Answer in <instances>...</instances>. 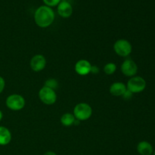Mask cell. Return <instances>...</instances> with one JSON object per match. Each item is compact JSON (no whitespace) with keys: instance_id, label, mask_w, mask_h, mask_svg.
I'll use <instances>...</instances> for the list:
<instances>
[{"instance_id":"3","label":"cell","mask_w":155,"mask_h":155,"mask_svg":"<svg viewBox=\"0 0 155 155\" xmlns=\"http://www.w3.org/2000/svg\"><path fill=\"white\" fill-rule=\"evenodd\" d=\"M146 81L145 79L139 76L130 77L127 83V89L133 94L142 92L146 88Z\"/></svg>"},{"instance_id":"10","label":"cell","mask_w":155,"mask_h":155,"mask_svg":"<svg viewBox=\"0 0 155 155\" xmlns=\"http://www.w3.org/2000/svg\"><path fill=\"white\" fill-rule=\"evenodd\" d=\"M57 12L59 16L63 18H68L73 14V6L70 2L61 1L57 5Z\"/></svg>"},{"instance_id":"9","label":"cell","mask_w":155,"mask_h":155,"mask_svg":"<svg viewBox=\"0 0 155 155\" xmlns=\"http://www.w3.org/2000/svg\"><path fill=\"white\" fill-rule=\"evenodd\" d=\"M91 67L92 64L89 61L86 59H81L76 63L74 70L76 73L80 76H86L90 74Z\"/></svg>"},{"instance_id":"15","label":"cell","mask_w":155,"mask_h":155,"mask_svg":"<svg viewBox=\"0 0 155 155\" xmlns=\"http://www.w3.org/2000/svg\"><path fill=\"white\" fill-rule=\"evenodd\" d=\"M104 74L107 75H112L114 74L117 71V65L116 64L112 63V62H109V63L106 64L104 67Z\"/></svg>"},{"instance_id":"22","label":"cell","mask_w":155,"mask_h":155,"mask_svg":"<svg viewBox=\"0 0 155 155\" xmlns=\"http://www.w3.org/2000/svg\"><path fill=\"white\" fill-rule=\"evenodd\" d=\"M2 118H3V114H2V110H0V121H1L2 120Z\"/></svg>"},{"instance_id":"6","label":"cell","mask_w":155,"mask_h":155,"mask_svg":"<svg viewBox=\"0 0 155 155\" xmlns=\"http://www.w3.org/2000/svg\"><path fill=\"white\" fill-rule=\"evenodd\" d=\"M39 98L43 104L46 105L54 104L57 101V94L53 89L43 86L39 91Z\"/></svg>"},{"instance_id":"11","label":"cell","mask_w":155,"mask_h":155,"mask_svg":"<svg viewBox=\"0 0 155 155\" xmlns=\"http://www.w3.org/2000/svg\"><path fill=\"white\" fill-rule=\"evenodd\" d=\"M109 91H110V93L114 96H123L124 92L127 91V86L125 83L122 82H115L110 85Z\"/></svg>"},{"instance_id":"2","label":"cell","mask_w":155,"mask_h":155,"mask_svg":"<svg viewBox=\"0 0 155 155\" xmlns=\"http://www.w3.org/2000/svg\"><path fill=\"white\" fill-rule=\"evenodd\" d=\"M73 114L74 115L76 119L80 121L87 120L92 117V108L87 103H79L74 107Z\"/></svg>"},{"instance_id":"17","label":"cell","mask_w":155,"mask_h":155,"mask_svg":"<svg viewBox=\"0 0 155 155\" xmlns=\"http://www.w3.org/2000/svg\"><path fill=\"white\" fill-rule=\"evenodd\" d=\"M61 0H42V2H44L45 5L48 6L50 8L55 7L57 6L59 3L61 2Z\"/></svg>"},{"instance_id":"1","label":"cell","mask_w":155,"mask_h":155,"mask_svg":"<svg viewBox=\"0 0 155 155\" xmlns=\"http://www.w3.org/2000/svg\"><path fill=\"white\" fill-rule=\"evenodd\" d=\"M55 14L51 8L46 5H41L36 8L34 13V21L38 27L46 28L53 24Z\"/></svg>"},{"instance_id":"16","label":"cell","mask_w":155,"mask_h":155,"mask_svg":"<svg viewBox=\"0 0 155 155\" xmlns=\"http://www.w3.org/2000/svg\"><path fill=\"white\" fill-rule=\"evenodd\" d=\"M44 86L55 91V89H57L58 87V82L57 80L54 78L48 79L47 80H45Z\"/></svg>"},{"instance_id":"5","label":"cell","mask_w":155,"mask_h":155,"mask_svg":"<svg viewBox=\"0 0 155 155\" xmlns=\"http://www.w3.org/2000/svg\"><path fill=\"white\" fill-rule=\"evenodd\" d=\"M114 50L117 55L120 57H128L133 51V46L128 40L120 39L117 40L114 44Z\"/></svg>"},{"instance_id":"8","label":"cell","mask_w":155,"mask_h":155,"mask_svg":"<svg viewBox=\"0 0 155 155\" xmlns=\"http://www.w3.org/2000/svg\"><path fill=\"white\" fill-rule=\"evenodd\" d=\"M46 64L47 61L45 56L40 54L33 56L30 62V68L34 72H40L43 71L46 66Z\"/></svg>"},{"instance_id":"23","label":"cell","mask_w":155,"mask_h":155,"mask_svg":"<svg viewBox=\"0 0 155 155\" xmlns=\"http://www.w3.org/2000/svg\"><path fill=\"white\" fill-rule=\"evenodd\" d=\"M152 155H155V151H154V152H153V154H152Z\"/></svg>"},{"instance_id":"21","label":"cell","mask_w":155,"mask_h":155,"mask_svg":"<svg viewBox=\"0 0 155 155\" xmlns=\"http://www.w3.org/2000/svg\"><path fill=\"white\" fill-rule=\"evenodd\" d=\"M44 155H57L56 154L55 152H54V151H47V152H45Z\"/></svg>"},{"instance_id":"14","label":"cell","mask_w":155,"mask_h":155,"mask_svg":"<svg viewBox=\"0 0 155 155\" xmlns=\"http://www.w3.org/2000/svg\"><path fill=\"white\" fill-rule=\"evenodd\" d=\"M75 120L76 118L73 114L65 113L61 117V123L64 127H71V126H74Z\"/></svg>"},{"instance_id":"12","label":"cell","mask_w":155,"mask_h":155,"mask_svg":"<svg viewBox=\"0 0 155 155\" xmlns=\"http://www.w3.org/2000/svg\"><path fill=\"white\" fill-rule=\"evenodd\" d=\"M137 151L140 155H152L154 148L150 142L142 141L137 145Z\"/></svg>"},{"instance_id":"19","label":"cell","mask_w":155,"mask_h":155,"mask_svg":"<svg viewBox=\"0 0 155 155\" xmlns=\"http://www.w3.org/2000/svg\"><path fill=\"white\" fill-rule=\"evenodd\" d=\"M5 87V81L4 78L0 76V94L4 91Z\"/></svg>"},{"instance_id":"7","label":"cell","mask_w":155,"mask_h":155,"mask_svg":"<svg viewBox=\"0 0 155 155\" xmlns=\"http://www.w3.org/2000/svg\"><path fill=\"white\" fill-rule=\"evenodd\" d=\"M122 74L128 77H133L136 75L138 72V65L136 62L130 58L124 61L120 67Z\"/></svg>"},{"instance_id":"13","label":"cell","mask_w":155,"mask_h":155,"mask_svg":"<svg viewBox=\"0 0 155 155\" xmlns=\"http://www.w3.org/2000/svg\"><path fill=\"white\" fill-rule=\"evenodd\" d=\"M12 141V133L8 128L0 127V145L5 146L8 145Z\"/></svg>"},{"instance_id":"18","label":"cell","mask_w":155,"mask_h":155,"mask_svg":"<svg viewBox=\"0 0 155 155\" xmlns=\"http://www.w3.org/2000/svg\"><path fill=\"white\" fill-rule=\"evenodd\" d=\"M133 94L131 92H130L129 90H127V91H126L125 92H124V94L123 95V98L125 100H129V99H131L132 97H133Z\"/></svg>"},{"instance_id":"20","label":"cell","mask_w":155,"mask_h":155,"mask_svg":"<svg viewBox=\"0 0 155 155\" xmlns=\"http://www.w3.org/2000/svg\"><path fill=\"white\" fill-rule=\"evenodd\" d=\"M100 69L98 66L96 65H92L91 67V71H90V74H98L99 73Z\"/></svg>"},{"instance_id":"4","label":"cell","mask_w":155,"mask_h":155,"mask_svg":"<svg viewBox=\"0 0 155 155\" xmlns=\"http://www.w3.org/2000/svg\"><path fill=\"white\" fill-rule=\"evenodd\" d=\"M5 104L7 107L14 111H18L22 110L25 106V99L19 94H12L8 95L5 100Z\"/></svg>"}]
</instances>
